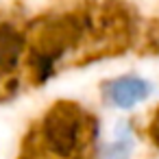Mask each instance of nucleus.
Returning a JSON list of instances; mask_svg holds the SVG:
<instances>
[{
	"label": "nucleus",
	"instance_id": "nucleus-1",
	"mask_svg": "<svg viewBox=\"0 0 159 159\" xmlns=\"http://www.w3.org/2000/svg\"><path fill=\"white\" fill-rule=\"evenodd\" d=\"M87 113L70 102L55 105L39 124L42 146L57 157H74L85 148L89 126Z\"/></svg>",
	"mask_w": 159,
	"mask_h": 159
},
{
	"label": "nucleus",
	"instance_id": "nucleus-2",
	"mask_svg": "<svg viewBox=\"0 0 159 159\" xmlns=\"http://www.w3.org/2000/svg\"><path fill=\"white\" fill-rule=\"evenodd\" d=\"M105 96L111 105H116L118 109H133L135 105L144 102L150 92H152V85L142 79V76H133V74H126V76H118V79H111L107 85H105Z\"/></svg>",
	"mask_w": 159,
	"mask_h": 159
},
{
	"label": "nucleus",
	"instance_id": "nucleus-3",
	"mask_svg": "<svg viewBox=\"0 0 159 159\" xmlns=\"http://www.w3.org/2000/svg\"><path fill=\"white\" fill-rule=\"evenodd\" d=\"M24 48V35L13 24H0V68H13Z\"/></svg>",
	"mask_w": 159,
	"mask_h": 159
},
{
	"label": "nucleus",
	"instance_id": "nucleus-4",
	"mask_svg": "<svg viewBox=\"0 0 159 159\" xmlns=\"http://www.w3.org/2000/svg\"><path fill=\"white\" fill-rule=\"evenodd\" d=\"M131 137H126V135H122L118 142H113L107 150H105V155L100 157V159H129V152H131Z\"/></svg>",
	"mask_w": 159,
	"mask_h": 159
}]
</instances>
